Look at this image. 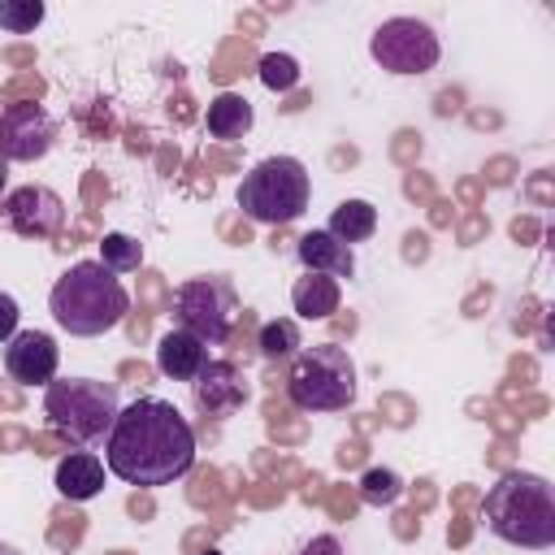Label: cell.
Returning a JSON list of instances; mask_svg holds the SVG:
<instances>
[{"mask_svg": "<svg viewBox=\"0 0 555 555\" xmlns=\"http://www.w3.org/2000/svg\"><path fill=\"white\" fill-rule=\"evenodd\" d=\"M56 364H61L56 338L43 334V330H17L9 338V347H4V369L22 386H48V382H56Z\"/></svg>", "mask_w": 555, "mask_h": 555, "instance_id": "8fae6325", "label": "cell"}, {"mask_svg": "<svg viewBox=\"0 0 555 555\" xmlns=\"http://www.w3.org/2000/svg\"><path fill=\"white\" fill-rule=\"evenodd\" d=\"M100 264L108 273H134L143 264V243L130 238V234H104L100 243Z\"/></svg>", "mask_w": 555, "mask_h": 555, "instance_id": "ffe728a7", "label": "cell"}, {"mask_svg": "<svg viewBox=\"0 0 555 555\" xmlns=\"http://www.w3.org/2000/svg\"><path fill=\"white\" fill-rule=\"evenodd\" d=\"M399 494H403V477L395 468H369L360 477V499L369 507H390V503H399Z\"/></svg>", "mask_w": 555, "mask_h": 555, "instance_id": "44dd1931", "label": "cell"}, {"mask_svg": "<svg viewBox=\"0 0 555 555\" xmlns=\"http://www.w3.org/2000/svg\"><path fill=\"white\" fill-rule=\"evenodd\" d=\"M0 208H4V225L22 238H56L65 225V199L39 182L13 186Z\"/></svg>", "mask_w": 555, "mask_h": 555, "instance_id": "30bf717a", "label": "cell"}, {"mask_svg": "<svg viewBox=\"0 0 555 555\" xmlns=\"http://www.w3.org/2000/svg\"><path fill=\"white\" fill-rule=\"evenodd\" d=\"M260 82L269 87V91H291V87H299V61L291 56V52H264L260 56Z\"/></svg>", "mask_w": 555, "mask_h": 555, "instance_id": "7402d4cb", "label": "cell"}, {"mask_svg": "<svg viewBox=\"0 0 555 555\" xmlns=\"http://www.w3.org/2000/svg\"><path fill=\"white\" fill-rule=\"evenodd\" d=\"M208 364V347L195 338V334H186V330H169V334H160V343H156V369L165 373V377H173V382H195L199 377V369Z\"/></svg>", "mask_w": 555, "mask_h": 555, "instance_id": "5bb4252c", "label": "cell"}, {"mask_svg": "<svg viewBox=\"0 0 555 555\" xmlns=\"http://www.w3.org/2000/svg\"><path fill=\"white\" fill-rule=\"evenodd\" d=\"M299 555H347V551H343V542H338L334 533H317Z\"/></svg>", "mask_w": 555, "mask_h": 555, "instance_id": "d4e9b609", "label": "cell"}, {"mask_svg": "<svg viewBox=\"0 0 555 555\" xmlns=\"http://www.w3.org/2000/svg\"><path fill=\"white\" fill-rule=\"evenodd\" d=\"M0 555H22V551H13L9 542H0Z\"/></svg>", "mask_w": 555, "mask_h": 555, "instance_id": "484cf974", "label": "cell"}, {"mask_svg": "<svg viewBox=\"0 0 555 555\" xmlns=\"http://www.w3.org/2000/svg\"><path fill=\"white\" fill-rule=\"evenodd\" d=\"M481 520L507 546L546 551L555 546V490L538 473H503L481 499Z\"/></svg>", "mask_w": 555, "mask_h": 555, "instance_id": "7a4b0ae2", "label": "cell"}, {"mask_svg": "<svg viewBox=\"0 0 555 555\" xmlns=\"http://www.w3.org/2000/svg\"><path fill=\"white\" fill-rule=\"evenodd\" d=\"M199 555H221V551H199Z\"/></svg>", "mask_w": 555, "mask_h": 555, "instance_id": "83f0119b", "label": "cell"}, {"mask_svg": "<svg viewBox=\"0 0 555 555\" xmlns=\"http://www.w3.org/2000/svg\"><path fill=\"white\" fill-rule=\"evenodd\" d=\"M338 243H364L373 230H377V208L369 204V199H343L338 208H334V217H330V225H325Z\"/></svg>", "mask_w": 555, "mask_h": 555, "instance_id": "ac0fdd59", "label": "cell"}, {"mask_svg": "<svg viewBox=\"0 0 555 555\" xmlns=\"http://www.w3.org/2000/svg\"><path fill=\"white\" fill-rule=\"evenodd\" d=\"M104 464L126 486H173L195 464V429L169 399L139 395L117 412L104 438Z\"/></svg>", "mask_w": 555, "mask_h": 555, "instance_id": "6da1fadb", "label": "cell"}, {"mask_svg": "<svg viewBox=\"0 0 555 555\" xmlns=\"http://www.w3.org/2000/svg\"><path fill=\"white\" fill-rule=\"evenodd\" d=\"M299 325L291 317H278V321H264L260 325V356L264 360H291L299 356Z\"/></svg>", "mask_w": 555, "mask_h": 555, "instance_id": "d6986e66", "label": "cell"}, {"mask_svg": "<svg viewBox=\"0 0 555 555\" xmlns=\"http://www.w3.org/2000/svg\"><path fill=\"white\" fill-rule=\"evenodd\" d=\"M56 490H61L65 499H74V503L95 499V494L104 490V464H100V455H91V451L65 455V460L56 464Z\"/></svg>", "mask_w": 555, "mask_h": 555, "instance_id": "9a60e30c", "label": "cell"}, {"mask_svg": "<svg viewBox=\"0 0 555 555\" xmlns=\"http://www.w3.org/2000/svg\"><path fill=\"white\" fill-rule=\"evenodd\" d=\"M251 121H256V113H251L247 95H238V91H221V95L208 104V113H204L208 134H212V139H221V143L243 139V134L251 130Z\"/></svg>", "mask_w": 555, "mask_h": 555, "instance_id": "2e32d148", "label": "cell"}, {"mask_svg": "<svg viewBox=\"0 0 555 555\" xmlns=\"http://www.w3.org/2000/svg\"><path fill=\"white\" fill-rule=\"evenodd\" d=\"M369 52L386 74H429L442 56L434 26L421 17H386L373 30Z\"/></svg>", "mask_w": 555, "mask_h": 555, "instance_id": "ba28073f", "label": "cell"}, {"mask_svg": "<svg viewBox=\"0 0 555 555\" xmlns=\"http://www.w3.org/2000/svg\"><path fill=\"white\" fill-rule=\"evenodd\" d=\"M295 256L308 273H325V278H351L356 273V256L347 243H338L330 230H308L299 243H295Z\"/></svg>", "mask_w": 555, "mask_h": 555, "instance_id": "4fadbf2b", "label": "cell"}, {"mask_svg": "<svg viewBox=\"0 0 555 555\" xmlns=\"http://www.w3.org/2000/svg\"><path fill=\"white\" fill-rule=\"evenodd\" d=\"M48 308H52V317L65 334L95 338V334H108L126 321L130 295H126L121 278L108 273L100 260H78L56 278V286L48 295Z\"/></svg>", "mask_w": 555, "mask_h": 555, "instance_id": "3957f363", "label": "cell"}, {"mask_svg": "<svg viewBox=\"0 0 555 555\" xmlns=\"http://www.w3.org/2000/svg\"><path fill=\"white\" fill-rule=\"evenodd\" d=\"M308 169L295 156H264L238 182V208L260 225H286L308 208Z\"/></svg>", "mask_w": 555, "mask_h": 555, "instance_id": "5b68a950", "label": "cell"}, {"mask_svg": "<svg viewBox=\"0 0 555 555\" xmlns=\"http://www.w3.org/2000/svg\"><path fill=\"white\" fill-rule=\"evenodd\" d=\"M234 317H238V295H234V282L221 278V273L186 278L173 291V321H178V330L195 334L204 347L225 343L230 330H234Z\"/></svg>", "mask_w": 555, "mask_h": 555, "instance_id": "52a82bcc", "label": "cell"}, {"mask_svg": "<svg viewBox=\"0 0 555 555\" xmlns=\"http://www.w3.org/2000/svg\"><path fill=\"white\" fill-rule=\"evenodd\" d=\"M286 395L299 412H343L356 399V364L338 343H312L286 373Z\"/></svg>", "mask_w": 555, "mask_h": 555, "instance_id": "8992f818", "label": "cell"}, {"mask_svg": "<svg viewBox=\"0 0 555 555\" xmlns=\"http://www.w3.org/2000/svg\"><path fill=\"white\" fill-rule=\"evenodd\" d=\"M56 143V121L35 100H13L0 108V160H39Z\"/></svg>", "mask_w": 555, "mask_h": 555, "instance_id": "9c48e42d", "label": "cell"}, {"mask_svg": "<svg viewBox=\"0 0 555 555\" xmlns=\"http://www.w3.org/2000/svg\"><path fill=\"white\" fill-rule=\"evenodd\" d=\"M0 191H4V160H0Z\"/></svg>", "mask_w": 555, "mask_h": 555, "instance_id": "4316f807", "label": "cell"}, {"mask_svg": "<svg viewBox=\"0 0 555 555\" xmlns=\"http://www.w3.org/2000/svg\"><path fill=\"white\" fill-rule=\"evenodd\" d=\"M191 390H195V408L204 416H234L251 399V386H247L243 369L230 364V360H208L199 369V377L191 382Z\"/></svg>", "mask_w": 555, "mask_h": 555, "instance_id": "7c38bea8", "label": "cell"}, {"mask_svg": "<svg viewBox=\"0 0 555 555\" xmlns=\"http://www.w3.org/2000/svg\"><path fill=\"white\" fill-rule=\"evenodd\" d=\"M338 299H343V291H338V282L325 278V273H304V278L291 286V304H295V312L308 317V321L334 317V312H338Z\"/></svg>", "mask_w": 555, "mask_h": 555, "instance_id": "e0dca14e", "label": "cell"}, {"mask_svg": "<svg viewBox=\"0 0 555 555\" xmlns=\"http://www.w3.org/2000/svg\"><path fill=\"white\" fill-rule=\"evenodd\" d=\"M39 22H43V4L39 0H0V30L30 35Z\"/></svg>", "mask_w": 555, "mask_h": 555, "instance_id": "603a6c76", "label": "cell"}, {"mask_svg": "<svg viewBox=\"0 0 555 555\" xmlns=\"http://www.w3.org/2000/svg\"><path fill=\"white\" fill-rule=\"evenodd\" d=\"M121 412L117 386L113 382H95V377H61L43 386V416L52 425L56 438L87 447L108 438L113 421Z\"/></svg>", "mask_w": 555, "mask_h": 555, "instance_id": "277c9868", "label": "cell"}, {"mask_svg": "<svg viewBox=\"0 0 555 555\" xmlns=\"http://www.w3.org/2000/svg\"><path fill=\"white\" fill-rule=\"evenodd\" d=\"M17 317H22V312H17V299L0 291V343H9V338L17 334Z\"/></svg>", "mask_w": 555, "mask_h": 555, "instance_id": "cb8c5ba5", "label": "cell"}]
</instances>
